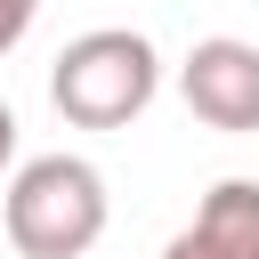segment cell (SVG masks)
<instances>
[{
    "label": "cell",
    "instance_id": "6da1fadb",
    "mask_svg": "<svg viewBox=\"0 0 259 259\" xmlns=\"http://www.w3.org/2000/svg\"><path fill=\"white\" fill-rule=\"evenodd\" d=\"M154 89H162V57L130 24H97V32L65 40L49 65V105L73 130H130L154 105Z\"/></svg>",
    "mask_w": 259,
    "mask_h": 259
},
{
    "label": "cell",
    "instance_id": "7a4b0ae2",
    "mask_svg": "<svg viewBox=\"0 0 259 259\" xmlns=\"http://www.w3.org/2000/svg\"><path fill=\"white\" fill-rule=\"evenodd\" d=\"M105 210L113 202H105V170L97 162H81V154H32L8 178L0 227H8V243L24 259H81V251H97Z\"/></svg>",
    "mask_w": 259,
    "mask_h": 259
},
{
    "label": "cell",
    "instance_id": "3957f363",
    "mask_svg": "<svg viewBox=\"0 0 259 259\" xmlns=\"http://www.w3.org/2000/svg\"><path fill=\"white\" fill-rule=\"evenodd\" d=\"M178 97L202 130H227V138H251L259 130V49L235 40V32H210L186 49L178 65Z\"/></svg>",
    "mask_w": 259,
    "mask_h": 259
},
{
    "label": "cell",
    "instance_id": "277c9868",
    "mask_svg": "<svg viewBox=\"0 0 259 259\" xmlns=\"http://www.w3.org/2000/svg\"><path fill=\"white\" fill-rule=\"evenodd\" d=\"M162 259H259V178H219Z\"/></svg>",
    "mask_w": 259,
    "mask_h": 259
},
{
    "label": "cell",
    "instance_id": "5b68a950",
    "mask_svg": "<svg viewBox=\"0 0 259 259\" xmlns=\"http://www.w3.org/2000/svg\"><path fill=\"white\" fill-rule=\"evenodd\" d=\"M32 16H40V0H0V57L32 32Z\"/></svg>",
    "mask_w": 259,
    "mask_h": 259
},
{
    "label": "cell",
    "instance_id": "8992f818",
    "mask_svg": "<svg viewBox=\"0 0 259 259\" xmlns=\"http://www.w3.org/2000/svg\"><path fill=\"white\" fill-rule=\"evenodd\" d=\"M16 162V113H8V97H0V170Z\"/></svg>",
    "mask_w": 259,
    "mask_h": 259
}]
</instances>
